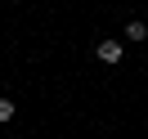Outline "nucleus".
Segmentation results:
<instances>
[{"instance_id":"f257e3e1","label":"nucleus","mask_w":148,"mask_h":139,"mask_svg":"<svg viewBox=\"0 0 148 139\" xmlns=\"http://www.w3.org/2000/svg\"><path fill=\"white\" fill-rule=\"evenodd\" d=\"M99 63H121V40H99Z\"/></svg>"},{"instance_id":"f03ea898","label":"nucleus","mask_w":148,"mask_h":139,"mask_svg":"<svg viewBox=\"0 0 148 139\" xmlns=\"http://www.w3.org/2000/svg\"><path fill=\"white\" fill-rule=\"evenodd\" d=\"M126 40H148V27H144V23H126Z\"/></svg>"},{"instance_id":"7ed1b4c3","label":"nucleus","mask_w":148,"mask_h":139,"mask_svg":"<svg viewBox=\"0 0 148 139\" xmlns=\"http://www.w3.org/2000/svg\"><path fill=\"white\" fill-rule=\"evenodd\" d=\"M14 117V99H0V121H9Z\"/></svg>"}]
</instances>
